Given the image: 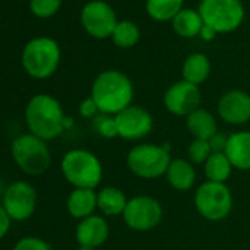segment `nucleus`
<instances>
[{
    "instance_id": "6e6552de",
    "label": "nucleus",
    "mask_w": 250,
    "mask_h": 250,
    "mask_svg": "<svg viewBox=\"0 0 250 250\" xmlns=\"http://www.w3.org/2000/svg\"><path fill=\"white\" fill-rule=\"evenodd\" d=\"M199 14L203 22L218 34L235 31L244 20V8L240 0H202Z\"/></svg>"
},
{
    "instance_id": "72a5a7b5",
    "label": "nucleus",
    "mask_w": 250,
    "mask_h": 250,
    "mask_svg": "<svg viewBox=\"0 0 250 250\" xmlns=\"http://www.w3.org/2000/svg\"><path fill=\"white\" fill-rule=\"evenodd\" d=\"M77 250H96V249H91V247H83V246H78Z\"/></svg>"
},
{
    "instance_id": "473e14b6",
    "label": "nucleus",
    "mask_w": 250,
    "mask_h": 250,
    "mask_svg": "<svg viewBox=\"0 0 250 250\" xmlns=\"http://www.w3.org/2000/svg\"><path fill=\"white\" fill-rule=\"evenodd\" d=\"M216 34H218V33H216L212 27H209V25L205 24L199 36H200L205 42H210V40H213V39L216 37Z\"/></svg>"
},
{
    "instance_id": "c756f323",
    "label": "nucleus",
    "mask_w": 250,
    "mask_h": 250,
    "mask_svg": "<svg viewBox=\"0 0 250 250\" xmlns=\"http://www.w3.org/2000/svg\"><path fill=\"white\" fill-rule=\"evenodd\" d=\"M78 113H80V116L91 121V119H94L100 113V110H99L96 102L91 97H87V99L81 100V103L78 106Z\"/></svg>"
},
{
    "instance_id": "7c9ffc66",
    "label": "nucleus",
    "mask_w": 250,
    "mask_h": 250,
    "mask_svg": "<svg viewBox=\"0 0 250 250\" xmlns=\"http://www.w3.org/2000/svg\"><path fill=\"white\" fill-rule=\"evenodd\" d=\"M208 142H209V146L212 149V153H225L227 143H228V136H225V134L218 131Z\"/></svg>"
},
{
    "instance_id": "6ab92c4d",
    "label": "nucleus",
    "mask_w": 250,
    "mask_h": 250,
    "mask_svg": "<svg viewBox=\"0 0 250 250\" xmlns=\"http://www.w3.org/2000/svg\"><path fill=\"white\" fill-rule=\"evenodd\" d=\"M165 177L172 188L178 191H187L196 183V169L187 159H172Z\"/></svg>"
},
{
    "instance_id": "393cba45",
    "label": "nucleus",
    "mask_w": 250,
    "mask_h": 250,
    "mask_svg": "<svg viewBox=\"0 0 250 250\" xmlns=\"http://www.w3.org/2000/svg\"><path fill=\"white\" fill-rule=\"evenodd\" d=\"M112 40L118 47H122V49L133 47L140 40V30L131 21H119L113 30Z\"/></svg>"
},
{
    "instance_id": "412c9836",
    "label": "nucleus",
    "mask_w": 250,
    "mask_h": 250,
    "mask_svg": "<svg viewBox=\"0 0 250 250\" xmlns=\"http://www.w3.org/2000/svg\"><path fill=\"white\" fill-rule=\"evenodd\" d=\"M205 22L199 14V11L193 9H181L175 18L172 20V28L174 31L184 39H193L200 34Z\"/></svg>"
},
{
    "instance_id": "a878e982",
    "label": "nucleus",
    "mask_w": 250,
    "mask_h": 250,
    "mask_svg": "<svg viewBox=\"0 0 250 250\" xmlns=\"http://www.w3.org/2000/svg\"><path fill=\"white\" fill-rule=\"evenodd\" d=\"M93 130L103 139H115L118 137V128H116V121L115 116L99 113L94 119H91Z\"/></svg>"
},
{
    "instance_id": "39448f33",
    "label": "nucleus",
    "mask_w": 250,
    "mask_h": 250,
    "mask_svg": "<svg viewBox=\"0 0 250 250\" xmlns=\"http://www.w3.org/2000/svg\"><path fill=\"white\" fill-rule=\"evenodd\" d=\"M22 66L34 80H46L52 77L61 62L59 44L49 37H37L30 40L22 50Z\"/></svg>"
},
{
    "instance_id": "20e7f679",
    "label": "nucleus",
    "mask_w": 250,
    "mask_h": 250,
    "mask_svg": "<svg viewBox=\"0 0 250 250\" xmlns=\"http://www.w3.org/2000/svg\"><path fill=\"white\" fill-rule=\"evenodd\" d=\"M11 155L15 165L30 177L43 175L52 164L47 142L31 133H24L12 142Z\"/></svg>"
},
{
    "instance_id": "a211bd4d",
    "label": "nucleus",
    "mask_w": 250,
    "mask_h": 250,
    "mask_svg": "<svg viewBox=\"0 0 250 250\" xmlns=\"http://www.w3.org/2000/svg\"><path fill=\"white\" fill-rule=\"evenodd\" d=\"M186 125L193 139L199 140H209L218 133V124L215 116L203 107H199L193 113H190L186 118Z\"/></svg>"
},
{
    "instance_id": "f03ea898",
    "label": "nucleus",
    "mask_w": 250,
    "mask_h": 250,
    "mask_svg": "<svg viewBox=\"0 0 250 250\" xmlns=\"http://www.w3.org/2000/svg\"><path fill=\"white\" fill-rule=\"evenodd\" d=\"M90 97L96 102L100 113L115 116L131 106L134 87L128 75L121 71L107 69L100 72L93 81Z\"/></svg>"
},
{
    "instance_id": "2f4dec72",
    "label": "nucleus",
    "mask_w": 250,
    "mask_h": 250,
    "mask_svg": "<svg viewBox=\"0 0 250 250\" xmlns=\"http://www.w3.org/2000/svg\"><path fill=\"white\" fill-rule=\"evenodd\" d=\"M12 222L14 221L11 219V216L8 215V212L5 210L2 203H0V240L8 235V232L12 228Z\"/></svg>"
},
{
    "instance_id": "5701e85b",
    "label": "nucleus",
    "mask_w": 250,
    "mask_h": 250,
    "mask_svg": "<svg viewBox=\"0 0 250 250\" xmlns=\"http://www.w3.org/2000/svg\"><path fill=\"white\" fill-rule=\"evenodd\" d=\"M206 181L227 183L232 172V165L225 153H212L203 165Z\"/></svg>"
},
{
    "instance_id": "bb28decb",
    "label": "nucleus",
    "mask_w": 250,
    "mask_h": 250,
    "mask_svg": "<svg viewBox=\"0 0 250 250\" xmlns=\"http://www.w3.org/2000/svg\"><path fill=\"white\" fill-rule=\"evenodd\" d=\"M187 155H188V161L191 164L205 165V162L212 155V149L209 146V142L208 140L193 139V142L190 143V146L187 149Z\"/></svg>"
},
{
    "instance_id": "c85d7f7f",
    "label": "nucleus",
    "mask_w": 250,
    "mask_h": 250,
    "mask_svg": "<svg viewBox=\"0 0 250 250\" xmlns=\"http://www.w3.org/2000/svg\"><path fill=\"white\" fill-rule=\"evenodd\" d=\"M12 250H52L50 244L37 235H24L12 247Z\"/></svg>"
},
{
    "instance_id": "4468645a",
    "label": "nucleus",
    "mask_w": 250,
    "mask_h": 250,
    "mask_svg": "<svg viewBox=\"0 0 250 250\" xmlns=\"http://www.w3.org/2000/svg\"><path fill=\"white\" fill-rule=\"evenodd\" d=\"M218 115L229 125H244L250 121V94L229 90L218 100Z\"/></svg>"
},
{
    "instance_id": "0eeeda50",
    "label": "nucleus",
    "mask_w": 250,
    "mask_h": 250,
    "mask_svg": "<svg viewBox=\"0 0 250 250\" xmlns=\"http://www.w3.org/2000/svg\"><path fill=\"white\" fill-rule=\"evenodd\" d=\"M196 210L208 221H222L232 210V194L225 183L205 181L194 193Z\"/></svg>"
},
{
    "instance_id": "9b49d317",
    "label": "nucleus",
    "mask_w": 250,
    "mask_h": 250,
    "mask_svg": "<svg viewBox=\"0 0 250 250\" xmlns=\"http://www.w3.org/2000/svg\"><path fill=\"white\" fill-rule=\"evenodd\" d=\"M115 11L102 0L88 2L81 11V24L84 30L94 39L112 37L113 30L118 24Z\"/></svg>"
},
{
    "instance_id": "f3484780",
    "label": "nucleus",
    "mask_w": 250,
    "mask_h": 250,
    "mask_svg": "<svg viewBox=\"0 0 250 250\" xmlns=\"http://www.w3.org/2000/svg\"><path fill=\"white\" fill-rule=\"evenodd\" d=\"M97 209V191L93 188H74L66 199V210L75 219L94 215Z\"/></svg>"
},
{
    "instance_id": "dca6fc26",
    "label": "nucleus",
    "mask_w": 250,
    "mask_h": 250,
    "mask_svg": "<svg viewBox=\"0 0 250 250\" xmlns=\"http://www.w3.org/2000/svg\"><path fill=\"white\" fill-rule=\"evenodd\" d=\"M225 155L232 168L250 171V131H237L228 136Z\"/></svg>"
},
{
    "instance_id": "7ed1b4c3",
    "label": "nucleus",
    "mask_w": 250,
    "mask_h": 250,
    "mask_svg": "<svg viewBox=\"0 0 250 250\" xmlns=\"http://www.w3.org/2000/svg\"><path fill=\"white\" fill-rule=\"evenodd\" d=\"M61 172L74 188L96 190L103 178V167L100 159L90 150H68L61 161Z\"/></svg>"
},
{
    "instance_id": "423d86ee",
    "label": "nucleus",
    "mask_w": 250,
    "mask_h": 250,
    "mask_svg": "<svg viewBox=\"0 0 250 250\" xmlns=\"http://www.w3.org/2000/svg\"><path fill=\"white\" fill-rule=\"evenodd\" d=\"M171 161V155L165 146L149 143L134 146L127 155L128 169L143 180H156L164 177Z\"/></svg>"
},
{
    "instance_id": "4be33fe9",
    "label": "nucleus",
    "mask_w": 250,
    "mask_h": 250,
    "mask_svg": "<svg viewBox=\"0 0 250 250\" xmlns=\"http://www.w3.org/2000/svg\"><path fill=\"white\" fill-rule=\"evenodd\" d=\"M210 74V62L203 53L190 55L183 63V78L191 84H203Z\"/></svg>"
},
{
    "instance_id": "f257e3e1",
    "label": "nucleus",
    "mask_w": 250,
    "mask_h": 250,
    "mask_svg": "<svg viewBox=\"0 0 250 250\" xmlns=\"http://www.w3.org/2000/svg\"><path fill=\"white\" fill-rule=\"evenodd\" d=\"M28 133L50 142L58 139L74 124L63 112L61 102L47 93L34 94L24 110Z\"/></svg>"
},
{
    "instance_id": "cd10ccee",
    "label": "nucleus",
    "mask_w": 250,
    "mask_h": 250,
    "mask_svg": "<svg viewBox=\"0 0 250 250\" xmlns=\"http://www.w3.org/2000/svg\"><path fill=\"white\" fill-rule=\"evenodd\" d=\"M62 5V0H31L30 9L39 18L53 17Z\"/></svg>"
},
{
    "instance_id": "2eb2a0df",
    "label": "nucleus",
    "mask_w": 250,
    "mask_h": 250,
    "mask_svg": "<svg viewBox=\"0 0 250 250\" xmlns=\"http://www.w3.org/2000/svg\"><path fill=\"white\" fill-rule=\"evenodd\" d=\"M109 237V224L103 215H91L78 222L75 238L78 246L97 249L106 243Z\"/></svg>"
},
{
    "instance_id": "f8f14e48",
    "label": "nucleus",
    "mask_w": 250,
    "mask_h": 250,
    "mask_svg": "<svg viewBox=\"0 0 250 250\" xmlns=\"http://www.w3.org/2000/svg\"><path fill=\"white\" fill-rule=\"evenodd\" d=\"M118 137L130 142L143 140L153 130V118L142 106L131 104L115 115Z\"/></svg>"
},
{
    "instance_id": "ddd939ff",
    "label": "nucleus",
    "mask_w": 250,
    "mask_h": 250,
    "mask_svg": "<svg viewBox=\"0 0 250 250\" xmlns=\"http://www.w3.org/2000/svg\"><path fill=\"white\" fill-rule=\"evenodd\" d=\"M202 91L199 85L186 80L174 83L164 96V104L167 110L175 116H188L200 107Z\"/></svg>"
},
{
    "instance_id": "9d476101",
    "label": "nucleus",
    "mask_w": 250,
    "mask_h": 250,
    "mask_svg": "<svg viewBox=\"0 0 250 250\" xmlns=\"http://www.w3.org/2000/svg\"><path fill=\"white\" fill-rule=\"evenodd\" d=\"M39 194L36 187L24 180L11 183L2 196V206L12 221L22 222L30 219L37 209Z\"/></svg>"
},
{
    "instance_id": "aec40b11",
    "label": "nucleus",
    "mask_w": 250,
    "mask_h": 250,
    "mask_svg": "<svg viewBox=\"0 0 250 250\" xmlns=\"http://www.w3.org/2000/svg\"><path fill=\"white\" fill-rule=\"evenodd\" d=\"M127 203V196L118 187L107 186L97 191V209L103 216H122Z\"/></svg>"
},
{
    "instance_id": "1a4fd4ad",
    "label": "nucleus",
    "mask_w": 250,
    "mask_h": 250,
    "mask_svg": "<svg viewBox=\"0 0 250 250\" xmlns=\"http://www.w3.org/2000/svg\"><path fill=\"white\" fill-rule=\"evenodd\" d=\"M164 216L162 205L152 196H134L128 199L122 219L128 228L134 231H150L156 228Z\"/></svg>"
},
{
    "instance_id": "b1692460",
    "label": "nucleus",
    "mask_w": 250,
    "mask_h": 250,
    "mask_svg": "<svg viewBox=\"0 0 250 250\" xmlns=\"http://www.w3.org/2000/svg\"><path fill=\"white\" fill-rule=\"evenodd\" d=\"M183 2L184 0H146V11L152 20L167 22L172 21L183 9Z\"/></svg>"
}]
</instances>
